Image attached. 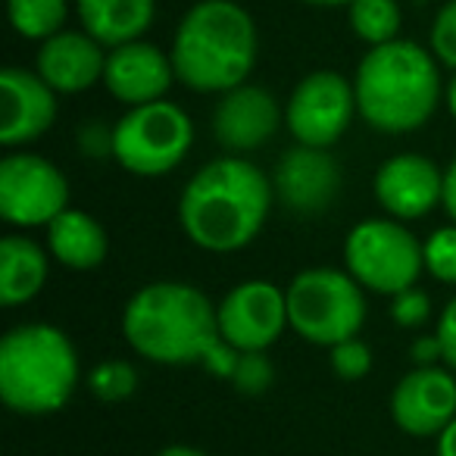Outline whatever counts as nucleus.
<instances>
[{"mask_svg":"<svg viewBox=\"0 0 456 456\" xmlns=\"http://www.w3.org/2000/svg\"><path fill=\"white\" fill-rule=\"evenodd\" d=\"M350 13V28L360 41H366L369 47L387 45V41L400 38V7L397 0H354L347 7Z\"/></svg>","mask_w":456,"mask_h":456,"instance_id":"nucleus-23","label":"nucleus"},{"mask_svg":"<svg viewBox=\"0 0 456 456\" xmlns=\"http://www.w3.org/2000/svg\"><path fill=\"white\" fill-rule=\"evenodd\" d=\"M175 78L172 57L157 45L138 38L128 45L110 47L107 69H103V88L122 107H141V103L163 101Z\"/></svg>","mask_w":456,"mask_h":456,"instance_id":"nucleus-17","label":"nucleus"},{"mask_svg":"<svg viewBox=\"0 0 456 456\" xmlns=\"http://www.w3.org/2000/svg\"><path fill=\"white\" fill-rule=\"evenodd\" d=\"M57 122V91L32 69L7 66L0 72V144L7 151L45 138Z\"/></svg>","mask_w":456,"mask_h":456,"instance_id":"nucleus-16","label":"nucleus"},{"mask_svg":"<svg viewBox=\"0 0 456 456\" xmlns=\"http://www.w3.org/2000/svg\"><path fill=\"white\" fill-rule=\"evenodd\" d=\"M47 232V250L60 266L72 273H91L103 266L110 254V235L91 213L78 207H69L45 228Z\"/></svg>","mask_w":456,"mask_h":456,"instance_id":"nucleus-19","label":"nucleus"},{"mask_svg":"<svg viewBox=\"0 0 456 456\" xmlns=\"http://www.w3.org/2000/svg\"><path fill=\"white\" fill-rule=\"evenodd\" d=\"M391 322L400 329H422L431 319V297L419 285L406 288V291L391 297Z\"/></svg>","mask_w":456,"mask_h":456,"instance_id":"nucleus-28","label":"nucleus"},{"mask_svg":"<svg viewBox=\"0 0 456 456\" xmlns=\"http://www.w3.org/2000/svg\"><path fill=\"white\" fill-rule=\"evenodd\" d=\"M51 275V250L28 235H7L0 241V304L13 310L35 300Z\"/></svg>","mask_w":456,"mask_h":456,"instance_id":"nucleus-20","label":"nucleus"},{"mask_svg":"<svg viewBox=\"0 0 456 456\" xmlns=\"http://www.w3.org/2000/svg\"><path fill=\"white\" fill-rule=\"evenodd\" d=\"M431 53L437 63L456 69V0H447L431 26Z\"/></svg>","mask_w":456,"mask_h":456,"instance_id":"nucleus-29","label":"nucleus"},{"mask_svg":"<svg viewBox=\"0 0 456 456\" xmlns=\"http://www.w3.org/2000/svg\"><path fill=\"white\" fill-rule=\"evenodd\" d=\"M435 335L441 341V350H444V362L450 369H456V294L444 304L441 316H437V325H435Z\"/></svg>","mask_w":456,"mask_h":456,"instance_id":"nucleus-30","label":"nucleus"},{"mask_svg":"<svg viewBox=\"0 0 456 456\" xmlns=\"http://www.w3.org/2000/svg\"><path fill=\"white\" fill-rule=\"evenodd\" d=\"M447 110H450V116H453V122H456V76L450 78V85H447Z\"/></svg>","mask_w":456,"mask_h":456,"instance_id":"nucleus-36","label":"nucleus"},{"mask_svg":"<svg viewBox=\"0 0 456 456\" xmlns=\"http://www.w3.org/2000/svg\"><path fill=\"white\" fill-rule=\"evenodd\" d=\"M410 360L416 362V366H437V362H444V350H441L437 335L416 338L410 347Z\"/></svg>","mask_w":456,"mask_h":456,"instance_id":"nucleus-32","label":"nucleus"},{"mask_svg":"<svg viewBox=\"0 0 456 456\" xmlns=\"http://www.w3.org/2000/svg\"><path fill=\"white\" fill-rule=\"evenodd\" d=\"M356 110L354 82L335 69H316L294 85L285 103V126L294 144L335 147L347 134Z\"/></svg>","mask_w":456,"mask_h":456,"instance_id":"nucleus-10","label":"nucleus"},{"mask_svg":"<svg viewBox=\"0 0 456 456\" xmlns=\"http://www.w3.org/2000/svg\"><path fill=\"white\" fill-rule=\"evenodd\" d=\"M435 456H456V419L435 437Z\"/></svg>","mask_w":456,"mask_h":456,"instance_id":"nucleus-34","label":"nucleus"},{"mask_svg":"<svg viewBox=\"0 0 456 456\" xmlns=\"http://www.w3.org/2000/svg\"><path fill=\"white\" fill-rule=\"evenodd\" d=\"M82 28L103 47H119L144 38L157 16V0H76Z\"/></svg>","mask_w":456,"mask_h":456,"instance_id":"nucleus-21","label":"nucleus"},{"mask_svg":"<svg viewBox=\"0 0 456 456\" xmlns=\"http://www.w3.org/2000/svg\"><path fill=\"white\" fill-rule=\"evenodd\" d=\"M275 200L281 209L300 219H313L331 209L341 191V166L329 147L294 144L281 153L273 175Z\"/></svg>","mask_w":456,"mask_h":456,"instance_id":"nucleus-12","label":"nucleus"},{"mask_svg":"<svg viewBox=\"0 0 456 456\" xmlns=\"http://www.w3.org/2000/svg\"><path fill=\"white\" fill-rule=\"evenodd\" d=\"M444 213L450 216V222H456V157L444 169Z\"/></svg>","mask_w":456,"mask_h":456,"instance_id":"nucleus-33","label":"nucleus"},{"mask_svg":"<svg viewBox=\"0 0 456 456\" xmlns=\"http://www.w3.org/2000/svg\"><path fill=\"white\" fill-rule=\"evenodd\" d=\"M232 387L244 397H260L273 387L275 381V366L269 360V350H241L232 372Z\"/></svg>","mask_w":456,"mask_h":456,"instance_id":"nucleus-25","label":"nucleus"},{"mask_svg":"<svg viewBox=\"0 0 456 456\" xmlns=\"http://www.w3.org/2000/svg\"><path fill=\"white\" fill-rule=\"evenodd\" d=\"M219 335L235 350H269L288 322V294L266 279H248L216 304Z\"/></svg>","mask_w":456,"mask_h":456,"instance_id":"nucleus-11","label":"nucleus"},{"mask_svg":"<svg viewBox=\"0 0 456 456\" xmlns=\"http://www.w3.org/2000/svg\"><path fill=\"white\" fill-rule=\"evenodd\" d=\"M69 207V178L51 159L28 151L0 159V219L7 225L47 228Z\"/></svg>","mask_w":456,"mask_h":456,"instance_id":"nucleus-9","label":"nucleus"},{"mask_svg":"<svg viewBox=\"0 0 456 456\" xmlns=\"http://www.w3.org/2000/svg\"><path fill=\"white\" fill-rule=\"evenodd\" d=\"M194 144V122L178 103L153 101L128 107L113 126V159L141 178L169 175Z\"/></svg>","mask_w":456,"mask_h":456,"instance_id":"nucleus-8","label":"nucleus"},{"mask_svg":"<svg viewBox=\"0 0 456 456\" xmlns=\"http://www.w3.org/2000/svg\"><path fill=\"white\" fill-rule=\"evenodd\" d=\"M7 16L20 38L41 45L51 35L63 32L69 4L66 0H7Z\"/></svg>","mask_w":456,"mask_h":456,"instance_id":"nucleus-22","label":"nucleus"},{"mask_svg":"<svg viewBox=\"0 0 456 456\" xmlns=\"http://www.w3.org/2000/svg\"><path fill=\"white\" fill-rule=\"evenodd\" d=\"M285 122V107L275 101V94L263 85H238V88L219 94L213 110V138L228 153L260 151L273 141V134Z\"/></svg>","mask_w":456,"mask_h":456,"instance_id":"nucleus-14","label":"nucleus"},{"mask_svg":"<svg viewBox=\"0 0 456 456\" xmlns=\"http://www.w3.org/2000/svg\"><path fill=\"white\" fill-rule=\"evenodd\" d=\"M138 387V372H134L132 362L126 360H107L101 366L91 369L88 375V391L94 394L103 403H119V400H128Z\"/></svg>","mask_w":456,"mask_h":456,"instance_id":"nucleus-24","label":"nucleus"},{"mask_svg":"<svg viewBox=\"0 0 456 456\" xmlns=\"http://www.w3.org/2000/svg\"><path fill=\"white\" fill-rule=\"evenodd\" d=\"M391 419L410 437H437L456 419V379L450 369L416 366L394 385Z\"/></svg>","mask_w":456,"mask_h":456,"instance_id":"nucleus-13","label":"nucleus"},{"mask_svg":"<svg viewBox=\"0 0 456 456\" xmlns=\"http://www.w3.org/2000/svg\"><path fill=\"white\" fill-rule=\"evenodd\" d=\"M128 347L157 366H197L222 341L216 304L191 281H151L122 310Z\"/></svg>","mask_w":456,"mask_h":456,"instance_id":"nucleus-2","label":"nucleus"},{"mask_svg":"<svg viewBox=\"0 0 456 456\" xmlns=\"http://www.w3.org/2000/svg\"><path fill=\"white\" fill-rule=\"evenodd\" d=\"M273 178L235 153L203 163L178 197V225L207 254H235L256 241L273 213Z\"/></svg>","mask_w":456,"mask_h":456,"instance_id":"nucleus-1","label":"nucleus"},{"mask_svg":"<svg viewBox=\"0 0 456 456\" xmlns=\"http://www.w3.org/2000/svg\"><path fill=\"white\" fill-rule=\"evenodd\" d=\"M288 322L316 347H335L362 331L366 322V288L347 269H304L285 288Z\"/></svg>","mask_w":456,"mask_h":456,"instance_id":"nucleus-6","label":"nucleus"},{"mask_svg":"<svg viewBox=\"0 0 456 456\" xmlns=\"http://www.w3.org/2000/svg\"><path fill=\"white\" fill-rule=\"evenodd\" d=\"M82 151L88 157H101V153H110L113 157V128L101 126V122H88L82 128Z\"/></svg>","mask_w":456,"mask_h":456,"instance_id":"nucleus-31","label":"nucleus"},{"mask_svg":"<svg viewBox=\"0 0 456 456\" xmlns=\"http://www.w3.org/2000/svg\"><path fill=\"white\" fill-rule=\"evenodd\" d=\"M153 456H209L200 447H191V444H169V447L157 450Z\"/></svg>","mask_w":456,"mask_h":456,"instance_id":"nucleus-35","label":"nucleus"},{"mask_svg":"<svg viewBox=\"0 0 456 456\" xmlns=\"http://www.w3.org/2000/svg\"><path fill=\"white\" fill-rule=\"evenodd\" d=\"M329 362L338 379L360 381L372 372V350L356 335V338H347V341H338L335 347H329Z\"/></svg>","mask_w":456,"mask_h":456,"instance_id":"nucleus-27","label":"nucleus"},{"mask_svg":"<svg viewBox=\"0 0 456 456\" xmlns=\"http://www.w3.org/2000/svg\"><path fill=\"white\" fill-rule=\"evenodd\" d=\"M425 273L441 285L456 288V222L435 228L425 238Z\"/></svg>","mask_w":456,"mask_h":456,"instance_id":"nucleus-26","label":"nucleus"},{"mask_svg":"<svg viewBox=\"0 0 456 456\" xmlns=\"http://www.w3.org/2000/svg\"><path fill=\"white\" fill-rule=\"evenodd\" d=\"M107 69V47L88 32H57L41 41L35 72L51 85L57 94H82L103 82Z\"/></svg>","mask_w":456,"mask_h":456,"instance_id":"nucleus-18","label":"nucleus"},{"mask_svg":"<svg viewBox=\"0 0 456 456\" xmlns=\"http://www.w3.org/2000/svg\"><path fill=\"white\" fill-rule=\"evenodd\" d=\"M344 269L366 291L394 297L419 285V275L425 273V244L394 216L362 219L344 238Z\"/></svg>","mask_w":456,"mask_h":456,"instance_id":"nucleus-7","label":"nucleus"},{"mask_svg":"<svg viewBox=\"0 0 456 456\" xmlns=\"http://www.w3.org/2000/svg\"><path fill=\"white\" fill-rule=\"evenodd\" d=\"M169 57L184 88L197 94H225L254 72V16L235 0H200L178 22Z\"/></svg>","mask_w":456,"mask_h":456,"instance_id":"nucleus-3","label":"nucleus"},{"mask_svg":"<svg viewBox=\"0 0 456 456\" xmlns=\"http://www.w3.org/2000/svg\"><path fill=\"white\" fill-rule=\"evenodd\" d=\"M354 91L362 122L385 134L422 128L444 94L435 53L406 38L369 47L356 66Z\"/></svg>","mask_w":456,"mask_h":456,"instance_id":"nucleus-4","label":"nucleus"},{"mask_svg":"<svg viewBox=\"0 0 456 456\" xmlns=\"http://www.w3.org/2000/svg\"><path fill=\"white\" fill-rule=\"evenodd\" d=\"M300 4H310V7H350L354 0H300Z\"/></svg>","mask_w":456,"mask_h":456,"instance_id":"nucleus-37","label":"nucleus"},{"mask_svg":"<svg viewBox=\"0 0 456 456\" xmlns=\"http://www.w3.org/2000/svg\"><path fill=\"white\" fill-rule=\"evenodd\" d=\"M372 191L387 216L416 222L444 207V172L422 153H394L379 166Z\"/></svg>","mask_w":456,"mask_h":456,"instance_id":"nucleus-15","label":"nucleus"},{"mask_svg":"<svg viewBox=\"0 0 456 456\" xmlns=\"http://www.w3.org/2000/svg\"><path fill=\"white\" fill-rule=\"evenodd\" d=\"M82 360L63 329L22 322L0 338V400L16 416H53L76 394Z\"/></svg>","mask_w":456,"mask_h":456,"instance_id":"nucleus-5","label":"nucleus"}]
</instances>
